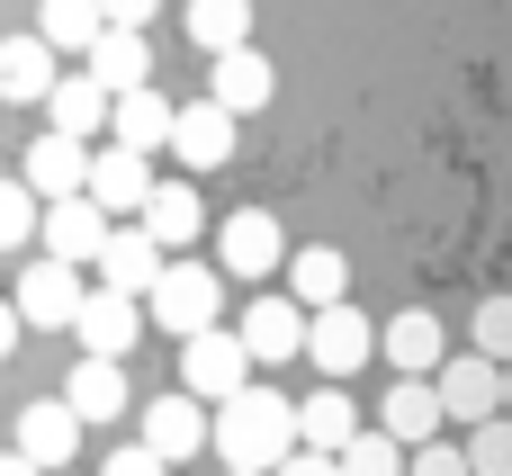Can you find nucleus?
<instances>
[{
    "mask_svg": "<svg viewBox=\"0 0 512 476\" xmlns=\"http://www.w3.org/2000/svg\"><path fill=\"white\" fill-rule=\"evenodd\" d=\"M207 450L225 459V468H243V476H270L288 450H297V423H288V396H270V387H234L216 414H207Z\"/></svg>",
    "mask_w": 512,
    "mask_h": 476,
    "instance_id": "f257e3e1",
    "label": "nucleus"
},
{
    "mask_svg": "<svg viewBox=\"0 0 512 476\" xmlns=\"http://www.w3.org/2000/svg\"><path fill=\"white\" fill-rule=\"evenodd\" d=\"M135 306H144L162 333H198V324H216V306H225V270H207V261H180V252H171Z\"/></svg>",
    "mask_w": 512,
    "mask_h": 476,
    "instance_id": "f03ea898",
    "label": "nucleus"
},
{
    "mask_svg": "<svg viewBox=\"0 0 512 476\" xmlns=\"http://www.w3.org/2000/svg\"><path fill=\"white\" fill-rule=\"evenodd\" d=\"M297 360H315V378H360V369L378 360V324H369L351 297L306 306V342H297Z\"/></svg>",
    "mask_w": 512,
    "mask_h": 476,
    "instance_id": "7ed1b4c3",
    "label": "nucleus"
},
{
    "mask_svg": "<svg viewBox=\"0 0 512 476\" xmlns=\"http://www.w3.org/2000/svg\"><path fill=\"white\" fill-rule=\"evenodd\" d=\"M243 378H252V351H243L234 324H198V333H180V387H189L198 405H225Z\"/></svg>",
    "mask_w": 512,
    "mask_h": 476,
    "instance_id": "20e7f679",
    "label": "nucleus"
},
{
    "mask_svg": "<svg viewBox=\"0 0 512 476\" xmlns=\"http://www.w3.org/2000/svg\"><path fill=\"white\" fill-rule=\"evenodd\" d=\"M90 360H126L135 342H144V306L126 297V288H81V306H72V324H63Z\"/></svg>",
    "mask_w": 512,
    "mask_h": 476,
    "instance_id": "39448f33",
    "label": "nucleus"
},
{
    "mask_svg": "<svg viewBox=\"0 0 512 476\" xmlns=\"http://www.w3.org/2000/svg\"><path fill=\"white\" fill-rule=\"evenodd\" d=\"M9 306H18V324H27V333H63V324H72V306H81V270H72V261H54V252H36V261L18 270V288H9Z\"/></svg>",
    "mask_w": 512,
    "mask_h": 476,
    "instance_id": "423d86ee",
    "label": "nucleus"
},
{
    "mask_svg": "<svg viewBox=\"0 0 512 476\" xmlns=\"http://www.w3.org/2000/svg\"><path fill=\"white\" fill-rule=\"evenodd\" d=\"M216 72H207V99L225 108V117H252V108H270L279 99V63L243 36V45H225V54H207Z\"/></svg>",
    "mask_w": 512,
    "mask_h": 476,
    "instance_id": "0eeeda50",
    "label": "nucleus"
},
{
    "mask_svg": "<svg viewBox=\"0 0 512 476\" xmlns=\"http://www.w3.org/2000/svg\"><path fill=\"white\" fill-rule=\"evenodd\" d=\"M279 252H288V234H279L270 207H234V216L216 225V270H225V279H270Z\"/></svg>",
    "mask_w": 512,
    "mask_h": 476,
    "instance_id": "6e6552de",
    "label": "nucleus"
},
{
    "mask_svg": "<svg viewBox=\"0 0 512 476\" xmlns=\"http://www.w3.org/2000/svg\"><path fill=\"white\" fill-rule=\"evenodd\" d=\"M432 396H441V423H486V414H504L495 405V360L486 351H441L432 360Z\"/></svg>",
    "mask_w": 512,
    "mask_h": 476,
    "instance_id": "1a4fd4ad",
    "label": "nucleus"
},
{
    "mask_svg": "<svg viewBox=\"0 0 512 476\" xmlns=\"http://www.w3.org/2000/svg\"><path fill=\"white\" fill-rule=\"evenodd\" d=\"M234 126H243V117H225L216 99H189V108H171V135H162V144H171L180 171H225V162H234Z\"/></svg>",
    "mask_w": 512,
    "mask_h": 476,
    "instance_id": "9d476101",
    "label": "nucleus"
},
{
    "mask_svg": "<svg viewBox=\"0 0 512 476\" xmlns=\"http://www.w3.org/2000/svg\"><path fill=\"white\" fill-rule=\"evenodd\" d=\"M144 189H153V162H144L135 144H99V153L81 162V198H90L99 216H135Z\"/></svg>",
    "mask_w": 512,
    "mask_h": 476,
    "instance_id": "9b49d317",
    "label": "nucleus"
},
{
    "mask_svg": "<svg viewBox=\"0 0 512 476\" xmlns=\"http://www.w3.org/2000/svg\"><path fill=\"white\" fill-rule=\"evenodd\" d=\"M9 450H18L27 468H72V459H81V423H72V405H63V396H27Z\"/></svg>",
    "mask_w": 512,
    "mask_h": 476,
    "instance_id": "f8f14e48",
    "label": "nucleus"
},
{
    "mask_svg": "<svg viewBox=\"0 0 512 476\" xmlns=\"http://www.w3.org/2000/svg\"><path fill=\"white\" fill-rule=\"evenodd\" d=\"M108 225H117V216H99L81 189H72V198H45V207H36V252H54V261H72V270H81V261L99 252V234H108Z\"/></svg>",
    "mask_w": 512,
    "mask_h": 476,
    "instance_id": "ddd939ff",
    "label": "nucleus"
},
{
    "mask_svg": "<svg viewBox=\"0 0 512 476\" xmlns=\"http://www.w3.org/2000/svg\"><path fill=\"white\" fill-rule=\"evenodd\" d=\"M90 261H99V288H126V297H144V288H153V270H162L171 252H162V243H153L135 216H117V225L99 234V252H90Z\"/></svg>",
    "mask_w": 512,
    "mask_h": 476,
    "instance_id": "4468645a",
    "label": "nucleus"
},
{
    "mask_svg": "<svg viewBox=\"0 0 512 476\" xmlns=\"http://www.w3.org/2000/svg\"><path fill=\"white\" fill-rule=\"evenodd\" d=\"M144 450L162 459V468H180V459H198L207 450V405L180 387V396H153L144 405Z\"/></svg>",
    "mask_w": 512,
    "mask_h": 476,
    "instance_id": "2eb2a0df",
    "label": "nucleus"
},
{
    "mask_svg": "<svg viewBox=\"0 0 512 476\" xmlns=\"http://www.w3.org/2000/svg\"><path fill=\"white\" fill-rule=\"evenodd\" d=\"M135 225H144L162 252H189V243L207 234V207H198V189H189V180H153V189H144V207H135Z\"/></svg>",
    "mask_w": 512,
    "mask_h": 476,
    "instance_id": "dca6fc26",
    "label": "nucleus"
},
{
    "mask_svg": "<svg viewBox=\"0 0 512 476\" xmlns=\"http://www.w3.org/2000/svg\"><path fill=\"white\" fill-rule=\"evenodd\" d=\"M234 333H243L252 369H270V360H297V342H306V306H297V297H252Z\"/></svg>",
    "mask_w": 512,
    "mask_h": 476,
    "instance_id": "f3484780",
    "label": "nucleus"
},
{
    "mask_svg": "<svg viewBox=\"0 0 512 476\" xmlns=\"http://www.w3.org/2000/svg\"><path fill=\"white\" fill-rule=\"evenodd\" d=\"M81 54H90V81H99V90H135V81H153V36H144V27H99Z\"/></svg>",
    "mask_w": 512,
    "mask_h": 476,
    "instance_id": "a211bd4d",
    "label": "nucleus"
},
{
    "mask_svg": "<svg viewBox=\"0 0 512 476\" xmlns=\"http://www.w3.org/2000/svg\"><path fill=\"white\" fill-rule=\"evenodd\" d=\"M378 351H387V369H405V378H432V360L450 351V333H441V315H432V306H405V315H387Z\"/></svg>",
    "mask_w": 512,
    "mask_h": 476,
    "instance_id": "6ab92c4d",
    "label": "nucleus"
},
{
    "mask_svg": "<svg viewBox=\"0 0 512 476\" xmlns=\"http://www.w3.org/2000/svg\"><path fill=\"white\" fill-rule=\"evenodd\" d=\"M63 405H72V423H81V432H90V423H117V414H126V369L81 351V360H72V378H63Z\"/></svg>",
    "mask_w": 512,
    "mask_h": 476,
    "instance_id": "aec40b11",
    "label": "nucleus"
},
{
    "mask_svg": "<svg viewBox=\"0 0 512 476\" xmlns=\"http://www.w3.org/2000/svg\"><path fill=\"white\" fill-rule=\"evenodd\" d=\"M36 108H54V135H72V144H90V135L108 126V90H99L90 72H54Z\"/></svg>",
    "mask_w": 512,
    "mask_h": 476,
    "instance_id": "412c9836",
    "label": "nucleus"
},
{
    "mask_svg": "<svg viewBox=\"0 0 512 476\" xmlns=\"http://www.w3.org/2000/svg\"><path fill=\"white\" fill-rule=\"evenodd\" d=\"M108 135H117V144H135V153H162V135H171V99H162L153 81L108 90Z\"/></svg>",
    "mask_w": 512,
    "mask_h": 476,
    "instance_id": "4be33fe9",
    "label": "nucleus"
},
{
    "mask_svg": "<svg viewBox=\"0 0 512 476\" xmlns=\"http://www.w3.org/2000/svg\"><path fill=\"white\" fill-rule=\"evenodd\" d=\"M378 432H387V441H405V450H414V441H432V432H450V423H441L432 378H405V369H396V387H387V405H378Z\"/></svg>",
    "mask_w": 512,
    "mask_h": 476,
    "instance_id": "5701e85b",
    "label": "nucleus"
},
{
    "mask_svg": "<svg viewBox=\"0 0 512 476\" xmlns=\"http://www.w3.org/2000/svg\"><path fill=\"white\" fill-rule=\"evenodd\" d=\"M288 423H297V441H306V450H342L369 414H360V405L342 396V378H333L324 396H288Z\"/></svg>",
    "mask_w": 512,
    "mask_h": 476,
    "instance_id": "b1692460",
    "label": "nucleus"
},
{
    "mask_svg": "<svg viewBox=\"0 0 512 476\" xmlns=\"http://www.w3.org/2000/svg\"><path fill=\"white\" fill-rule=\"evenodd\" d=\"M81 162H90V144H72V135L45 126V135L27 144V171H18V180H27L36 207H45V198H72V189H81Z\"/></svg>",
    "mask_w": 512,
    "mask_h": 476,
    "instance_id": "393cba45",
    "label": "nucleus"
},
{
    "mask_svg": "<svg viewBox=\"0 0 512 476\" xmlns=\"http://www.w3.org/2000/svg\"><path fill=\"white\" fill-rule=\"evenodd\" d=\"M279 261H288V297H297V306H333V297H351V261H342L333 243L279 252Z\"/></svg>",
    "mask_w": 512,
    "mask_h": 476,
    "instance_id": "a878e982",
    "label": "nucleus"
},
{
    "mask_svg": "<svg viewBox=\"0 0 512 476\" xmlns=\"http://www.w3.org/2000/svg\"><path fill=\"white\" fill-rule=\"evenodd\" d=\"M54 81V45L45 36H0V99L9 108H36Z\"/></svg>",
    "mask_w": 512,
    "mask_h": 476,
    "instance_id": "bb28decb",
    "label": "nucleus"
},
{
    "mask_svg": "<svg viewBox=\"0 0 512 476\" xmlns=\"http://www.w3.org/2000/svg\"><path fill=\"white\" fill-rule=\"evenodd\" d=\"M180 36H189L198 54H225V45H243V36H252V0H189Z\"/></svg>",
    "mask_w": 512,
    "mask_h": 476,
    "instance_id": "cd10ccee",
    "label": "nucleus"
},
{
    "mask_svg": "<svg viewBox=\"0 0 512 476\" xmlns=\"http://www.w3.org/2000/svg\"><path fill=\"white\" fill-rule=\"evenodd\" d=\"M333 468L342 476H405V441H387L378 423H360V432L333 450Z\"/></svg>",
    "mask_w": 512,
    "mask_h": 476,
    "instance_id": "c85d7f7f",
    "label": "nucleus"
},
{
    "mask_svg": "<svg viewBox=\"0 0 512 476\" xmlns=\"http://www.w3.org/2000/svg\"><path fill=\"white\" fill-rule=\"evenodd\" d=\"M99 27H108V18H99V0H45V18H36V36H45L54 54H81Z\"/></svg>",
    "mask_w": 512,
    "mask_h": 476,
    "instance_id": "c756f323",
    "label": "nucleus"
},
{
    "mask_svg": "<svg viewBox=\"0 0 512 476\" xmlns=\"http://www.w3.org/2000/svg\"><path fill=\"white\" fill-rule=\"evenodd\" d=\"M459 459H468V476H512V414L468 423V432H459Z\"/></svg>",
    "mask_w": 512,
    "mask_h": 476,
    "instance_id": "7c9ffc66",
    "label": "nucleus"
},
{
    "mask_svg": "<svg viewBox=\"0 0 512 476\" xmlns=\"http://www.w3.org/2000/svg\"><path fill=\"white\" fill-rule=\"evenodd\" d=\"M27 243H36V189L0 180V252H27Z\"/></svg>",
    "mask_w": 512,
    "mask_h": 476,
    "instance_id": "2f4dec72",
    "label": "nucleus"
},
{
    "mask_svg": "<svg viewBox=\"0 0 512 476\" xmlns=\"http://www.w3.org/2000/svg\"><path fill=\"white\" fill-rule=\"evenodd\" d=\"M468 351H486V360H512V297H486V306L468 315Z\"/></svg>",
    "mask_w": 512,
    "mask_h": 476,
    "instance_id": "473e14b6",
    "label": "nucleus"
},
{
    "mask_svg": "<svg viewBox=\"0 0 512 476\" xmlns=\"http://www.w3.org/2000/svg\"><path fill=\"white\" fill-rule=\"evenodd\" d=\"M405 476H468V459H459V441H450V432H432V441H414V450H405Z\"/></svg>",
    "mask_w": 512,
    "mask_h": 476,
    "instance_id": "72a5a7b5",
    "label": "nucleus"
},
{
    "mask_svg": "<svg viewBox=\"0 0 512 476\" xmlns=\"http://www.w3.org/2000/svg\"><path fill=\"white\" fill-rule=\"evenodd\" d=\"M99 476H171V468H162V459L135 441V450H108V459H99Z\"/></svg>",
    "mask_w": 512,
    "mask_h": 476,
    "instance_id": "f704fd0d",
    "label": "nucleus"
},
{
    "mask_svg": "<svg viewBox=\"0 0 512 476\" xmlns=\"http://www.w3.org/2000/svg\"><path fill=\"white\" fill-rule=\"evenodd\" d=\"M270 476H342V468H333V450H306V441H297V450H288Z\"/></svg>",
    "mask_w": 512,
    "mask_h": 476,
    "instance_id": "c9c22d12",
    "label": "nucleus"
},
{
    "mask_svg": "<svg viewBox=\"0 0 512 476\" xmlns=\"http://www.w3.org/2000/svg\"><path fill=\"white\" fill-rule=\"evenodd\" d=\"M153 9H162V0H99V18H108V27H144Z\"/></svg>",
    "mask_w": 512,
    "mask_h": 476,
    "instance_id": "e433bc0d",
    "label": "nucleus"
},
{
    "mask_svg": "<svg viewBox=\"0 0 512 476\" xmlns=\"http://www.w3.org/2000/svg\"><path fill=\"white\" fill-rule=\"evenodd\" d=\"M18 333H27V324H18V306H9V297H0V360H9V351H18Z\"/></svg>",
    "mask_w": 512,
    "mask_h": 476,
    "instance_id": "4c0bfd02",
    "label": "nucleus"
},
{
    "mask_svg": "<svg viewBox=\"0 0 512 476\" xmlns=\"http://www.w3.org/2000/svg\"><path fill=\"white\" fill-rule=\"evenodd\" d=\"M0 476H45V468H27V459H18V450H0Z\"/></svg>",
    "mask_w": 512,
    "mask_h": 476,
    "instance_id": "58836bf2",
    "label": "nucleus"
},
{
    "mask_svg": "<svg viewBox=\"0 0 512 476\" xmlns=\"http://www.w3.org/2000/svg\"><path fill=\"white\" fill-rule=\"evenodd\" d=\"M225 476H243V468H225Z\"/></svg>",
    "mask_w": 512,
    "mask_h": 476,
    "instance_id": "ea45409f",
    "label": "nucleus"
}]
</instances>
